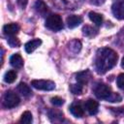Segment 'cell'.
<instances>
[{
    "label": "cell",
    "instance_id": "8fae6325",
    "mask_svg": "<svg viewBox=\"0 0 124 124\" xmlns=\"http://www.w3.org/2000/svg\"><path fill=\"white\" fill-rule=\"evenodd\" d=\"M11 65L16 69H20L23 66V59L19 53H15L10 58Z\"/></svg>",
    "mask_w": 124,
    "mask_h": 124
},
{
    "label": "cell",
    "instance_id": "e0dca14e",
    "mask_svg": "<svg viewBox=\"0 0 124 124\" xmlns=\"http://www.w3.org/2000/svg\"><path fill=\"white\" fill-rule=\"evenodd\" d=\"M16 79V71H14V70L8 71V72L5 74V76H4V80H5L7 83H13Z\"/></svg>",
    "mask_w": 124,
    "mask_h": 124
},
{
    "label": "cell",
    "instance_id": "9a60e30c",
    "mask_svg": "<svg viewBox=\"0 0 124 124\" xmlns=\"http://www.w3.org/2000/svg\"><path fill=\"white\" fill-rule=\"evenodd\" d=\"M17 91L23 96V97H29L32 94V91L30 87L25 83V82H20L17 85Z\"/></svg>",
    "mask_w": 124,
    "mask_h": 124
},
{
    "label": "cell",
    "instance_id": "ffe728a7",
    "mask_svg": "<svg viewBox=\"0 0 124 124\" xmlns=\"http://www.w3.org/2000/svg\"><path fill=\"white\" fill-rule=\"evenodd\" d=\"M83 85L81 83H76V84H72L71 85V91L73 94L75 95H79L82 93V90H83Z\"/></svg>",
    "mask_w": 124,
    "mask_h": 124
},
{
    "label": "cell",
    "instance_id": "6da1fadb",
    "mask_svg": "<svg viewBox=\"0 0 124 124\" xmlns=\"http://www.w3.org/2000/svg\"><path fill=\"white\" fill-rule=\"evenodd\" d=\"M118 55L117 53L108 47H102L97 50L95 58V67L99 74H105L116 64Z\"/></svg>",
    "mask_w": 124,
    "mask_h": 124
},
{
    "label": "cell",
    "instance_id": "d4e9b609",
    "mask_svg": "<svg viewBox=\"0 0 124 124\" xmlns=\"http://www.w3.org/2000/svg\"><path fill=\"white\" fill-rule=\"evenodd\" d=\"M117 86L120 89H124V74H120L116 78Z\"/></svg>",
    "mask_w": 124,
    "mask_h": 124
},
{
    "label": "cell",
    "instance_id": "4316f807",
    "mask_svg": "<svg viewBox=\"0 0 124 124\" xmlns=\"http://www.w3.org/2000/svg\"><path fill=\"white\" fill-rule=\"evenodd\" d=\"M16 2H17V4L21 7V8H25L26 7V5H27V3H28V0H16Z\"/></svg>",
    "mask_w": 124,
    "mask_h": 124
},
{
    "label": "cell",
    "instance_id": "5bb4252c",
    "mask_svg": "<svg viewBox=\"0 0 124 124\" xmlns=\"http://www.w3.org/2000/svg\"><path fill=\"white\" fill-rule=\"evenodd\" d=\"M42 44V41L40 39H35V40H32V41H29L25 44L24 46V48H25V51L27 53H31L33 52L38 46H40Z\"/></svg>",
    "mask_w": 124,
    "mask_h": 124
},
{
    "label": "cell",
    "instance_id": "f1b7e54d",
    "mask_svg": "<svg viewBox=\"0 0 124 124\" xmlns=\"http://www.w3.org/2000/svg\"><path fill=\"white\" fill-rule=\"evenodd\" d=\"M121 66H122V68L124 69V57H123L122 60H121Z\"/></svg>",
    "mask_w": 124,
    "mask_h": 124
},
{
    "label": "cell",
    "instance_id": "ba28073f",
    "mask_svg": "<svg viewBox=\"0 0 124 124\" xmlns=\"http://www.w3.org/2000/svg\"><path fill=\"white\" fill-rule=\"evenodd\" d=\"M84 107H85V109L88 111L89 114L91 115H94L98 112V108H99V104L97 101L93 100V99H88L85 104H84Z\"/></svg>",
    "mask_w": 124,
    "mask_h": 124
},
{
    "label": "cell",
    "instance_id": "5b68a950",
    "mask_svg": "<svg viewBox=\"0 0 124 124\" xmlns=\"http://www.w3.org/2000/svg\"><path fill=\"white\" fill-rule=\"evenodd\" d=\"M94 93H95L97 98L108 100L112 92H111V89L108 85H107L105 83H99L94 88Z\"/></svg>",
    "mask_w": 124,
    "mask_h": 124
},
{
    "label": "cell",
    "instance_id": "3957f363",
    "mask_svg": "<svg viewBox=\"0 0 124 124\" xmlns=\"http://www.w3.org/2000/svg\"><path fill=\"white\" fill-rule=\"evenodd\" d=\"M20 102L19 97L13 91L8 90L5 92L4 96H3V105L5 108H13L15 107H16Z\"/></svg>",
    "mask_w": 124,
    "mask_h": 124
},
{
    "label": "cell",
    "instance_id": "484cf974",
    "mask_svg": "<svg viewBox=\"0 0 124 124\" xmlns=\"http://www.w3.org/2000/svg\"><path fill=\"white\" fill-rule=\"evenodd\" d=\"M108 101H109V102H120L121 101V97L117 93H113L112 92L111 95L109 96V98L108 99Z\"/></svg>",
    "mask_w": 124,
    "mask_h": 124
},
{
    "label": "cell",
    "instance_id": "44dd1931",
    "mask_svg": "<svg viewBox=\"0 0 124 124\" xmlns=\"http://www.w3.org/2000/svg\"><path fill=\"white\" fill-rule=\"evenodd\" d=\"M82 31H83V34L85 36H88V37H92V36H95L97 34V30H95L93 27L88 26V25H85L82 28Z\"/></svg>",
    "mask_w": 124,
    "mask_h": 124
},
{
    "label": "cell",
    "instance_id": "ac0fdd59",
    "mask_svg": "<svg viewBox=\"0 0 124 124\" xmlns=\"http://www.w3.org/2000/svg\"><path fill=\"white\" fill-rule=\"evenodd\" d=\"M35 8H36L37 12L40 13L41 15H45L47 12V7H46V5L42 0H38L35 3Z\"/></svg>",
    "mask_w": 124,
    "mask_h": 124
},
{
    "label": "cell",
    "instance_id": "7402d4cb",
    "mask_svg": "<svg viewBox=\"0 0 124 124\" xmlns=\"http://www.w3.org/2000/svg\"><path fill=\"white\" fill-rule=\"evenodd\" d=\"M8 44L11 47H18L20 46V42L16 36H10L8 39Z\"/></svg>",
    "mask_w": 124,
    "mask_h": 124
},
{
    "label": "cell",
    "instance_id": "cb8c5ba5",
    "mask_svg": "<svg viewBox=\"0 0 124 124\" xmlns=\"http://www.w3.org/2000/svg\"><path fill=\"white\" fill-rule=\"evenodd\" d=\"M50 102L55 107H60V106H62L64 104V100L62 98H60V97H53V98L50 99Z\"/></svg>",
    "mask_w": 124,
    "mask_h": 124
},
{
    "label": "cell",
    "instance_id": "4fadbf2b",
    "mask_svg": "<svg viewBox=\"0 0 124 124\" xmlns=\"http://www.w3.org/2000/svg\"><path fill=\"white\" fill-rule=\"evenodd\" d=\"M48 117H49L50 121H52V122H61L64 119L63 113L60 110L55 109V108L48 110Z\"/></svg>",
    "mask_w": 124,
    "mask_h": 124
},
{
    "label": "cell",
    "instance_id": "7a4b0ae2",
    "mask_svg": "<svg viewBox=\"0 0 124 124\" xmlns=\"http://www.w3.org/2000/svg\"><path fill=\"white\" fill-rule=\"evenodd\" d=\"M46 27L52 31H59L63 28V21L59 15L53 14L47 16L46 20Z\"/></svg>",
    "mask_w": 124,
    "mask_h": 124
},
{
    "label": "cell",
    "instance_id": "30bf717a",
    "mask_svg": "<svg viewBox=\"0 0 124 124\" xmlns=\"http://www.w3.org/2000/svg\"><path fill=\"white\" fill-rule=\"evenodd\" d=\"M77 80L78 83H81L82 85L88 83L89 79L91 78V73L88 70H85L83 72H79L77 74Z\"/></svg>",
    "mask_w": 124,
    "mask_h": 124
},
{
    "label": "cell",
    "instance_id": "2e32d148",
    "mask_svg": "<svg viewBox=\"0 0 124 124\" xmlns=\"http://www.w3.org/2000/svg\"><path fill=\"white\" fill-rule=\"evenodd\" d=\"M88 16H89L90 20L93 21L96 25H98V26L102 25V23H103L102 15H100V14H98V13H95V12H90V13L88 14Z\"/></svg>",
    "mask_w": 124,
    "mask_h": 124
},
{
    "label": "cell",
    "instance_id": "52a82bcc",
    "mask_svg": "<svg viewBox=\"0 0 124 124\" xmlns=\"http://www.w3.org/2000/svg\"><path fill=\"white\" fill-rule=\"evenodd\" d=\"M19 25L17 23H9V24H6L4 25L3 27V32L5 35L7 36H16L18 31H19Z\"/></svg>",
    "mask_w": 124,
    "mask_h": 124
},
{
    "label": "cell",
    "instance_id": "d6986e66",
    "mask_svg": "<svg viewBox=\"0 0 124 124\" xmlns=\"http://www.w3.org/2000/svg\"><path fill=\"white\" fill-rule=\"evenodd\" d=\"M32 114H31V112L30 111H28V110H26V111H24L23 113H22V115H21V117H20V122L21 123H24V124H29V123H31L32 122Z\"/></svg>",
    "mask_w": 124,
    "mask_h": 124
},
{
    "label": "cell",
    "instance_id": "8992f818",
    "mask_svg": "<svg viewBox=\"0 0 124 124\" xmlns=\"http://www.w3.org/2000/svg\"><path fill=\"white\" fill-rule=\"evenodd\" d=\"M111 11L116 18L124 19V1H119L114 3L111 7Z\"/></svg>",
    "mask_w": 124,
    "mask_h": 124
},
{
    "label": "cell",
    "instance_id": "83f0119b",
    "mask_svg": "<svg viewBox=\"0 0 124 124\" xmlns=\"http://www.w3.org/2000/svg\"><path fill=\"white\" fill-rule=\"evenodd\" d=\"M104 2H105V0H91V3H93L94 5H97V6L102 5Z\"/></svg>",
    "mask_w": 124,
    "mask_h": 124
},
{
    "label": "cell",
    "instance_id": "277c9868",
    "mask_svg": "<svg viewBox=\"0 0 124 124\" xmlns=\"http://www.w3.org/2000/svg\"><path fill=\"white\" fill-rule=\"evenodd\" d=\"M31 85L38 90L44 91H50L55 88V83L53 81L46 79H34L31 81Z\"/></svg>",
    "mask_w": 124,
    "mask_h": 124
},
{
    "label": "cell",
    "instance_id": "7c38bea8",
    "mask_svg": "<svg viewBox=\"0 0 124 124\" xmlns=\"http://www.w3.org/2000/svg\"><path fill=\"white\" fill-rule=\"evenodd\" d=\"M82 22V17L79 16H70L67 17V25L69 28H75L77 26H78L80 23Z\"/></svg>",
    "mask_w": 124,
    "mask_h": 124
},
{
    "label": "cell",
    "instance_id": "9c48e42d",
    "mask_svg": "<svg viewBox=\"0 0 124 124\" xmlns=\"http://www.w3.org/2000/svg\"><path fill=\"white\" fill-rule=\"evenodd\" d=\"M70 111L75 117H78V118L82 117L84 114V109L79 103H73L70 107Z\"/></svg>",
    "mask_w": 124,
    "mask_h": 124
},
{
    "label": "cell",
    "instance_id": "603a6c76",
    "mask_svg": "<svg viewBox=\"0 0 124 124\" xmlns=\"http://www.w3.org/2000/svg\"><path fill=\"white\" fill-rule=\"evenodd\" d=\"M80 46H81L80 42H79V41H77V40L71 42V44H70V48H71L74 52H78V51H79Z\"/></svg>",
    "mask_w": 124,
    "mask_h": 124
}]
</instances>
